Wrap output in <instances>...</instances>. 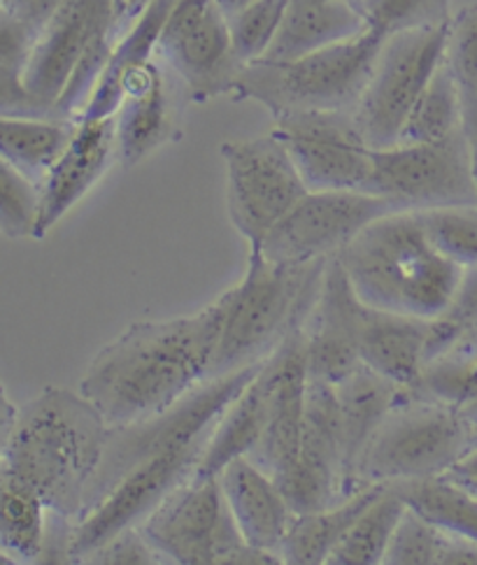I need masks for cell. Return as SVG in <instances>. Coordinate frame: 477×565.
Instances as JSON below:
<instances>
[{"instance_id": "6da1fadb", "label": "cell", "mask_w": 477, "mask_h": 565, "mask_svg": "<svg viewBox=\"0 0 477 565\" xmlns=\"http://www.w3.org/2000/svg\"><path fill=\"white\" fill-rule=\"evenodd\" d=\"M229 289L199 312L136 321L107 342L80 380V394L115 426L161 415L212 380Z\"/></svg>"}, {"instance_id": "7a4b0ae2", "label": "cell", "mask_w": 477, "mask_h": 565, "mask_svg": "<svg viewBox=\"0 0 477 565\" xmlns=\"http://www.w3.org/2000/svg\"><path fill=\"white\" fill-rule=\"evenodd\" d=\"M110 428L80 388L47 386L24 405L3 394L0 475L29 484L56 519L77 526Z\"/></svg>"}, {"instance_id": "3957f363", "label": "cell", "mask_w": 477, "mask_h": 565, "mask_svg": "<svg viewBox=\"0 0 477 565\" xmlns=\"http://www.w3.org/2000/svg\"><path fill=\"white\" fill-rule=\"evenodd\" d=\"M338 260L368 306L422 319L447 310L466 273L433 245L415 210L389 212L368 224Z\"/></svg>"}, {"instance_id": "277c9868", "label": "cell", "mask_w": 477, "mask_h": 565, "mask_svg": "<svg viewBox=\"0 0 477 565\" xmlns=\"http://www.w3.org/2000/svg\"><path fill=\"white\" fill-rule=\"evenodd\" d=\"M329 258L279 264L250 249L245 277L229 289V312L212 380L266 361L308 321L321 291Z\"/></svg>"}, {"instance_id": "5b68a950", "label": "cell", "mask_w": 477, "mask_h": 565, "mask_svg": "<svg viewBox=\"0 0 477 565\" xmlns=\"http://www.w3.org/2000/svg\"><path fill=\"white\" fill-rule=\"evenodd\" d=\"M119 38L117 0H63L42 29L24 86L47 117L80 119Z\"/></svg>"}, {"instance_id": "8992f818", "label": "cell", "mask_w": 477, "mask_h": 565, "mask_svg": "<svg viewBox=\"0 0 477 565\" xmlns=\"http://www.w3.org/2000/svg\"><path fill=\"white\" fill-rule=\"evenodd\" d=\"M384 35H361L289 61H254L237 75L231 96L264 105L273 119L294 113H354L373 75Z\"/></svg>"}, {"instance_id": "52a82bcc", "label": "cell", "mask_w": 477, "mask_h": 565, "mask_svg": "<svg viewBox=\"0 0 477 565\" xmlns=\"http://www.w3.org/2000/svg\"><path fill=\"white\" fill-rule=\"evenodd\" d=\"M470 447L473 424L464 407L428 396L417 386H401L361 456L357 487L443 477Z\"/></svg>"}, {"instance_id": "ba28073f", "label": "cell", "mask_w": 477, "mask_h": 565, "mask_svg": "<svg viewBox=\"0 0 477 565\" xmlns=\"http://www.w3.org/2000/svg\"><path fill=\"white\" fill-rule=\"evenodd\" d=\"M140 531L163 563L271 565L279 556L247 545L237 529L220 475L191 477L151 512Z\"/></svg>"}, {"instance_id": "9c48e42d", "label": "cell", "mask_w": 477, "mask_h": 565, "mask_svg": "<svg viewBox=\"0 0 477 565\" xmlns=\"http://www.w3.org/2000/svg\"><path fill=\"white\" fill-rule=\"evenodd\" d=\"M262 365L264 361L231 375L214 377L197 391H191L178 405L161 412V415L110 428L100 466L89 484V491H86L82 516L94 510L128 470L149 459V456L210 438L229 403L254 380Z\"/></svg>"}, {"instance_id": "30bf717a", "label": "cell", "mask_w": 477, "mask_h": 565, "mask_svg": "<svg viewBox=\"0 0 477 565\" xmlns=\"http://www.w3.org/2000/svg\"><path fill=\"white\" fill-rule=\"evenodd\" d=\"M220 151L226 163L229 220L250 249H258L310 189L275 130L252 140H229Z\"/></svg>"}, {"instance_id": "8fae6325", "label": "cell", "mask_w": 477, "mask_h": 565, "mask_svg": "<svg viewBox=\"0 0 477 565\" xmlns=\"http://www.w3.org/2000/svg\"><path fill=\"white\" fill-rule=\"evenodd\" d=\"M447 26L386 35L354 117L373 149L394 147L412 107L445 61Z\"/></svg>"}, {"instance_id": "7c38bea8", "label": "cell", "mask_w": 477, "mask_h": 565, "mask_svg": "<svg viewBox=\"0 0 477 565\" xmlns=\"http://www.w3.org/2000/svg\"><path fill=\"white\" fill-rule=\"evenodd\" d=\"M373 191L399 210L477 205L464 130L441 142H399L375 149Z\"/></svg>"}, {"instance_id": "4fadbf2b", "label": "cell", "mask_w": 477, "mask_h": 565, "mask_svg": "<svg viewBox=\"0 0 477 565\" xmlns=\"http://www.w3.org/2000/svg\"><path fill=\"white\" fill-rule=\"evenodd\" d=\"M157 58L176 73L193 103L231 96L245 68L233 47L229 14L214 0H176L159 38Z\"/></svg>"}, {"instance_id": "5bb4252c", "label": "cell", "mask_w": 477, "mask_h": 565, "mask_svg": "<svg viewBox=\"0 0 477 565\" xmlns=\"http://www.w3.org/2000/svg\"><path fill=\"white\" fill-rule=\"evenodd\" d=\"M208 443L210 438L170 447L128 470L103 501L80 519L71 540V563H84L107 540L142 526L172 491L197 475Z\"/></svg>"}, {"instance_id": "9a60e30c", "label": "cell", "mask_w": 477, "mask_h": 565, "mask_svg": "<svg viewBox=\"0 0 477 565\" xmlns=\"http://www.w3.org/2000/svg\"><path fill=\"white\" fill-rule=\"evenodd\" d=\"M399 207L380 193L308 191L254 249L279 264H310L338 256L380 216Z\"/></svg>"}, {"instance_id": "2e32d148", "label": "cell", "mask_w": 477, "mask_h": 565, "mask_svg": "<svg viewBox=\"0 0 477 565\" xmlns=\"http://www.w3.org/2000/svg\"><path fill=\"white\" fill-rule=\"evenodd\" d=\"M275 134L310 191H373V147L354 113H294L275 119Z\"/></svg>"}, {"instance_id": "e0dca14e", "label": "cell", "mask_w": 477, "mask_h": 565, "mask_svg": "<svg viewBox=\"0 0 477 565\" xmlns=\"http://www.w3.org/2000/svg\"><path fill=\"white\" fill-rule=\"evenodd\" d=\"M354 302L357 291L350 285V277L338 256L329 258L319 298L308 321L303 323L310 382L336 386L363 367L354 340Z\"/></svg>"}, {"instance_id": "ac0fdd59", "label": "cell", "mask_w": 477, "mask_h": 565, "mask_svg": "<svg viewBox=\"0 0 477 565\" xmlns=\"http://www.w3.org/2000/svg\"><path fill=\"white\" fill-rule=\"evenodd\" d=\"M115 128L117 157L124 168L142 163L161 147L182 138L176 98L157 58L124 77Z\"/></svg>"}, {"instance_id": "d6986e66", "label": "cell", "mask_w": 477, "mask_h": 565, "mask_svg": "<svg viewBox=\"0 0 477 565\" xmlns=\"http://www.w3.org/2000/svg\"><path fill=\"white\" fill-rule=\"evenodd\" d=\"M117 157L115 117L77 119L75 136L42 182L35 241H42L82 199L94 191Z\"/></svg>"}, {"instance_id": "ffe728a7", "label": "cell", "mask_w": 477, "mask_h": 565, "mask_svg": "<svg viewBox=\"0 0 477 565\" xmlns=\"http://www.w3.org/2000/svg\"><path fill=\"white\" fill-rule=\"evenodd\" d=\"M431 319L373 308L357 296L354 340L365 367L401 386H415L424 373Z\"/></svg>"}, {"instance_id": "44dd1931", "label": "cell", "mask_w": 477, "mask_h": 565, "mask_svg": "<svg viewBox=\"0 0 477 565\" xmlns=\"http://www.w3.org/2000/svg\"><path fill=\"white\" fill-rule=\"evenodd\" d=\"M226 503L247 545L279 556L296 512L275 477L247 456L233 459L220 470Z\"/></svg>"}, {"instance_id": "7402d4cb", "label": "cell", "mask_w": 477, "mask_h": 565, "mask_svg": "<svg viewBox=\"0 0 477 565\" xmlns=\"http://www.w3.org/2000/svg\"><path fill=\"white\" fill-rule=\"evenodd\" d=\"M336 388L338 412H340V438H342V461H344V489L347 495L359 491L357 468L361 456L373 440L386 412L392 409L401 394V384L371 371L359 367L354 375L342 380Z\"/></svg>"}, {"instance_id": "603a6c76", "label": "cell", "mask_w": 477, "mask_h": 565, "mask_svg": "<svg viewBox=\"0 0 477 565\" xmlns=\"http://www.w3.org/2000/svg\"><path fill=\"white\" fill-rule=\"evenodd\" d=\"M368 29L354 0H289L266 61H289L352 40Z\"/></svg>"}, {"instance_id": "cb8c5ba5", "label": "cell", "mask_w": 477, "mask_h": 565, "mask_svg": "<svg viewBox=\"0 0 477 565\" xmlns=\"http://www.w3.org/2000/svg\"><path fill=\"white\" fill-rule=\"evenodd\" d=\"M172 6H176V0H151L131 24L119 31L110 61H107L96 89L82 110L80 119L115 117L121 103L124 77L140 68L142 63L157 58L159 38Z\"/></svg>"}, {"instance_id": "d4e9b609", "label": "cell", "mask_w": 477, "mask_h": 565, "mask_svg": "<svg viewBox=\"0 0 477 565\" xmlns=\"http://www.w3.org/2000/svg\"><path fill=\"white\" fill-rule=\"evenodd\" d=\"M59 524L45 501L24 482L0 475V554L12 563H42Z\"/></svg>"}, {"instance_id": "484cf974", "label": "cell", "mask_w": 477, "mask_h": 565, "mask_svg": "<svg viewBox=\"0 0 477 565\" xmlns=\"http://www.w3.org/2000/svg\"><path fill=\"white\" fill-rule=\"evenodd\" d=\"M384 487L386 484H368L331 508L296 514L277 552L279 561L289 565H327L338 542L350 531L359 514L382 493Z\"/></svg>"}, {"instance_id": "4316f807", "label": "cell", "mask_w": 477, "mask_h": 565, "mask_svg": "<svg viewBox=\"0 0 477 565\" xmlns=\"http://www.w3.org/2000/svg\"><path fill=\"white\" fill-rule=\"evenodd\" d=\"M77 119L63 117H0V161L17 168L42 186L50 170L71 145Z\"/></svg>"}, {"instance_id": "83f0119b", "label": "cell", "mask_w": 477, "mask_h": 565, "mask_svg": "<svg viewBox=\"0 0 477 565\" xmlns=\"http://www.w3.org/2000/svg\"><path fill=\"white\" fill-rule=\"evenodd\" d=\"M407 510V501L399 484H386L375 501L368 505L350 531L338 542L327 565H380Z\"/></svg>"}, {"instance_id": "f1b7e54d", "label": "cell", "mask_w": 477, "mask_h": 565, "mask_svg": "<svg viewBox=\"0 0 477 565\" xmlns=\"http://www.w3.org/2000/svg\"><path fill=\"white\" fill-rule=\"evenodd\" d=\"M464 130V89L447 61L412 107L399 142H441Z\"/></svg>"}, {"instance_id": "f546056e", "label": "cell", "mask_w": 477, "mask_h": 565, "mask_svg": "<svg viewBox=\"0 0 477 565\" xmlns=\"http://www.w3.org/2000/svg\"><path fill=\"white\" fill-rule=\"evenodd\" d=\"M410 508H415L447 533L477 542V495L445 477L399 484Z\"/></svg>"}, {"instance_id": "4dcf8cb0", "label": "cell", "mask_w": 477, "mask_h": 565, "mask_svg": "<svg viewBox=\"0 0 477 565\" xmlns=\"http://www.w3.org/2000/svg\"><path fill=\"white\" fill-rule=\"evenodd\" d=\"M368 29L394 35L417 29H443L452 19V0H354Z\"/></svg>"}, {"instance_id": "1f68e13d", "label": "cell", "mask_w": 477, "mask_h": 565, "mask_svg": "<svg viewBox=\"0 0 477 565\" xmlns=\"http://www.w3.org/2000/svg\"><path fill=\"white\" fill-rule=\"evenodd\" d=\"M287 8L289 0H252L243 10L229 14L233 47L245 65L268 54Z\"/></svg>"}, {"instance_id": "d6a6232c", "label": "cell", "mask_w": 477, "mask_h": 565, "mask_svg": "<svg viewBox=\"0 0 477 565\" xmlns=\"http://www.w3.org/2000/svg\"><path fill=\"white\" fill-rule=\"evenodd\" d=\"M42 189L17 168L0 161V233L8 241L33 237L38 228Z\"/></svg>"}, {"instance_id": "836d02e7", "label": "cell", "mask_w": 477, "mask_h": 565, "mask_svg": "<svg viewBox=\"0 0 477 565\" xmlns=\"http://www.w3.org/2000/svg\"><path fill=\"white\" fill-rule=\"evenodd\" d=\"M447 542L449 533L445 529L407 505L386 550L384 565H443Z\"/></svg>"}, {"instance_id": "e575fe53", "label": "cell", "mask_w": 477, "mask_h": 565, "mask_svg": "<svg viewBox=\"0 0 477 565\" xmlns=\"http://www.w3.org/2000/svg\"><path fill=\"white\" fill-rule=\"evenodd\" d=\"M426 233L445 256L459 266H477V205L424 210Z\"/></svg>"}, {"instance_id": "d590c367", "label": "cell", "mask_w": 477, "mask_h": 565, "mask_svg": "<svg viewBox=\"0 0 477 565\" xmlns=\"http://www.w3.org/2000/svg\"><path fill=\"white\" fill-rule=\"evenodd\" d=\"M473 335H477V266L466 268L447 310L431 319L426 363Z\"/></svg>"}, {"instance_id": "8d00e7d4", "label": "cell", "mask_w": 477, "mask_h": 565, "mask_svg": "<svg viewBox=\"0 0 477 565\" xmlns=\"http://www.w3.org/2000/svg\"><path fill=\"white\" fill-rule=\"evenodd\" d=\"M445 61L464 89L477 92V6H466L452 14Z\"/></svg>"}, {"instance_id": "74e56055", "label": "cell", "mask_w": 477, "mask_h": 565, "mask_svg": "<svg viewBox=\"0 0 477 565\" xmlns=\"http://www.w3.org/2000/svg\"><path fill=\"white\" fill-rule=\"evenodd\" d=\"M86 565H157L163 563L149 540L136 529H126L84 558Z\"/></svg>"}, {"instance_id": "f35d334b", "label": "cell", "mask_w": 477, "mask_h": 565, "mask_svg": "<svg viewBox=\"0 0 477 565\" xmlns=\"http://www.w3.org/2000/svg\"><path fill=\"white\" fill-rule=\"evenodd\" d=\"M464 136L468 142L473 180L477 186V92H470V89H464Z\"/></svg>"}, {"instance_id": "ab89813d", "label": "cell", "mask_w": 477, "mask_h": 565, "mask_svg": "<svg viewBox=\"0 0 477 565\" xmlns=\"http://www.w3.org/2000/svg\"><path fill=\"white\" fill-rule=\"evenodd\" d=\"M443 477L477 495V445H473Z\"/></svg>"}, {"instance_id": "60d3db41", "label": "cell", "mask_w": 477, "mask_h": 565, "mask_svg": "<svg viewBox=\"0 0 477 565\" xmlns=\"http://www.w3.org/2000/svg\"><path fill=\"white\" fill-rule=\"evenodd\" d=\"M149 3H151V0H128V6H126V10H124V14H121V21H119V31L126 29L128 24H131V21H134Z\"/></svg>"}, {"instance_id": "b9f144b4", "label": "cell", "mask_w": 477, "mask_h": 565, "mask_svg": "<svg viewBox=\"0 0 477 565\" xmlns=\"http://www.w3.org/2000/svg\"><path fill=\"white\" fill-rule=\"evenodd\" d=\"M216 6H220L226 14H233L237 10H243L247 3H252V0H214Z\"/></svg>"}, {"instance_id": "7bdbcfd3", "label": "cell", "mask_w": 477, "mask_h": 565, "mask_svg": "<svg viewBox=\"0 0 477 565\" xmlns=\"http://www.w3.org/2000/svg\"><path fill=\"white\" fill-rule=\"evenodd\" d=\"M464 415L468 417V422H470L473 426H477V398H473V401L464 407Z\"/></svg>"}, {"instance_id": "ee69618b", "label": "cell", "mask_w": 477, "mask_h": 565, "mask_svg": "<svg viewBox=\"0 0 477 565\" xmlns=\"http://www.w3.org/2000/svg\"><path fill=\"white\" fill-rule=\"evenodd\" d=\"M126 6H128V0H117V12H119V21H121V14H124Z\"/></svg>"}, {"instance_id": "f6af8a7d", "label": "cell", "mask_w": 477, "mask_h": 565, "mask_svg": "<svg viewBox=\"0 0 477 565\" xmlns=\"http://www.w3.org/2000/svg\"><path fill=\"white\" fill-rule=\"evenodd\" d=\"M473 445H477V426H473Z\"/></svg>"}]
</instances>
